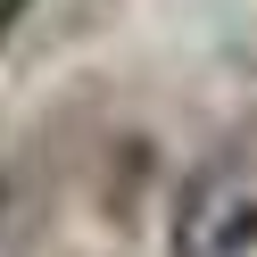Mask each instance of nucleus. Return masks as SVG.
Returning a JSON list of instances; mask_svg holds the SVG:
<instances>
[{
    "label": "nucleus",
    "instance_id": "1",
    "mask_svg": "<svg viewBox=\"0 0 257 257\" xmlns=\"http://www.w3.org/2000/svg\"><path fill=\"white\" fill-rule=\"evenodd\" d=\"M174 257H257V158H207L183 183Z\"/></svg>",
    "mask_w": 257,
    "mask_h": 257
}]
</instances>
